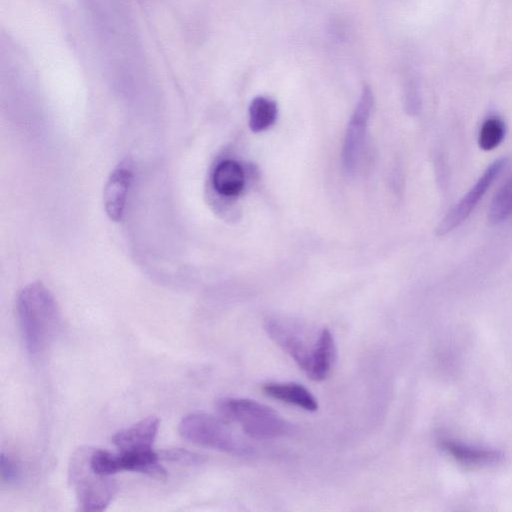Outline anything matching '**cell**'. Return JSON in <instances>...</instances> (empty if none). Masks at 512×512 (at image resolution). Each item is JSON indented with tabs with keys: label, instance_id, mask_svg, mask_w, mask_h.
<instances>
[{
	"label": "cell",
	"instance_id": "obj_1",
	"mask_svg": "<svg viewBox=\"0 0 512 512\" xmlns=\"http://www.w3.org/2000/svg\"><path fill=\"white\" fill-rule=\"evenodd\" d=\"M17 315L27 353L39 358L59 327L60 315L53 296L41 283L30 284L18 296Z\"/></svg>",
	"mask_w": 512,
	"mask_h": 512
},
{
	"label": "cell",
	"instance_id": "obj_2",
	"mask_svg": "<svg viewBox=\"0 0 512 512\" xmlns=\"http://www.w3.org/2000/svg\"><path fill=\"white\" fill-rule=\"evenodd\" d=\"M216 407L224 419L238 423L243 432L253 439H275L291 432L290 423L255 400L226 397L219 399Z\"/></svg>",
	"mask_w": 512,
	"mask_h": 512
},
{
	"label": "cell",
	"instance_id": "obj_3",
	"mask_svg": "<svg viewBox=\"0 0 512 512\" xmlns=\"http://www.w3.org/2000/svg\"><path fill=\"white\" fill-rule=\"evenodd\" d=\"M91 447H80L69 463V482L74 488L82 511L100 512L105 510L117 492V484L111 476L95 472L90 463Z\"/></svg>",
	"mask_w": 512,
	"mask_h": 512
},
{
	"label": "cell",
	"instance_id": "obj_4",
	"mask_svg": "<svg viewBox=\"0 0 512 512\" xmlns=\"http://www.w3.org/2000/svg\"><path fill=\"white\" fill-rule=\"evenodd\" d=\"M178 430L184 439L199 446L237 456H247L253 452L223 420L205 413L185 416Z\"/></svg>",
	"mask_w": 512,
	"mask_h": 512
},
{
	"label": "cell",
	"instance_id": "obj_5",
	"mask_svg": "<svg viewBox=\"0 0 512 512\" xmlns=\"http://www.w3.org/2000/svg\"><path fill=\"white\" fill-rule=\"evenodd\" d=\"M506 158L492 162L467 193L447 212L440 222L437 233L445 235L457 228L476 207L494 180L506 166Z\"/></svg>",
	"mask_w": 512,
	"mask_h": 512
},
{
	"label": "cell",
	"instance_id": "obj_6",
	"mask_svg": "<svg viewBox=\"0 0 512 512\" xmlns=\"http://www.w3.org/2000/svg\"><path fill=\"white\" fill-rule=\"evenodd\" d=\"M439 448L455 462L466 467L494 466L504 459L500 449L468 443L450 436L437 438Z\"/></svg>",
	"mask_w": 512,
	"mask_h": 512
},
{
	"label": "cell",
	"instance_id": "obj_7",
	"mask_svg": "<svg viewBox=\"0 0 512 512\" xmlns=\"http://www.w3.org/2000/svg\"><path fill=\"white\" fill-rule=\"evenodd\" d=\"M264 329L269 337L306 373L315 344L309 347L296 328L280 320H267Z\"/></svg>",
	"mask_w": 512,
	"mask_h": 512
},
{
	"label": "cell",
	"instance_id": "obj_8",
	"mask_svg": "<svg viewBox=\"0 0 512 512\" xmlns=\"http://www.w3.org/2000/svg\"><path fill=\"white\" fill-rule=\"evenodd\" d=\"M372 104V93L369 88H365L348 124L344 142L343 159L345 166L349 169H352L357 162Z\"/></svg>",
	"mask_w": 512,
	"mask_h": 512
},
{
	"label": "cell",
	"instance_id": "obj_9",
	"mask_svg": "<svg viewBox=\"0 0 512 512\" xmlns=\"http://www.w3.org/2000/svg\"><path fill=\"white\" fill-rule=\"evenodd\" d=\"M133 179L130 167L121 164L110 175L104 189V207L108 217L120 221L124 215L127 195Z\"/></svg>",
	"mask_w": 512,
	"mask_h": 512
},
{
	"label": "cell",
	"instance_id": "obj_10",
	"mask_svg": "<svg viewBox=\"0 0 512 512\" xmlns=\"http://www.w3.org/2000/svg\"><path fill=\"white\" fill-rule=\"evenodd\" d=\"M159 423V419L155 416L146 417L132 426L118 431L112 437V443L120 451L152 448Z\"/></svg>",
	"mask_w": 512,
	"mask_h": 512
},
{
	"label": "cell",
	"instance_id": "obj_11",
	"mask_svg": "<svg viewBox=\"0 0 512 512\" xmlns=\"http://www.w3.org/2000/svg\"><path fill=\"white\" fill-rule=\"evenodd\" d=\"M336 357L333 334L327 328L322 329L315 342L307 376L315 381L324 380L330 373Z\"/></svg>",
	"mask_w": 512,
	"mask_h": 512
},
{
	"label": "cell",
	"instance_id": "obj_12",
	"mask_svg": "<svg viewBox=\"0 0 512 512\" xmlns=\"http://www.w3.org/2000/svg\"><path fill=\"white\" fill-rule=\"evenodd\" d=\"M268 397L289 403L306 411H316L318 403L314 395L303 385L294 382H269L262 386Z\"/></svg>",
	"mask_w": 512,
	"mask_h": 512
},
{
	"label": "cell",
	"instance_id": "obj_13",
	"mask_svg": "<svg viewBox=\"0 0 512 512\" xmlns=\"http://www.w3.org/2000/svg\"><path fill=\"white\" fill-rule=\"evenodd\" d=\"M213 186L223 196L239 194L244 186V172L235 161L225 160L218 164L213 173Z\"/></svg>",
	"mask_w": 512,
	"mask_h": 512
},
{
	"label": "cell",
	"instance_id": "obj_14",
	"mask_svg": "<svg viewBox=\"0 0 512 512\" xmlns=\"http://www.w3.org/2000/svg\"><path fill=\"white\" fill-rule=\"evenodd\" d=\"M277 107L275 102L264 97H256L249 108V124L254 132L268 128L276 119Z\"/></svg>",
	"mask_w": 512,
	"mask_h": 512
},
{
	"label": "cell",
	"instance_id": "obj_15",
	"mask_svg": "<svg viewBox=\"0 0 512 512\" xmlns=\"http://www.w3.org/2000/svg\"><path fill=\"white\" fill-rule=\"evenodd\" d=\"M512 216V177H510L494 195L488 219L492 224H499Z\"/></svg>",
	"mask_w": 512,
	"mask_h": 512
},
{
	"label": "cell",
	"instance_id": "obj_16",
	"mask_svg": "<svg viewBox=\"0 0 512 512\" xmlns=\"http://www.w3.org/2000/svg\"><path fill=\"white\" fill-rule=\"evenodd\" d=\"M505 132L506 127L502 119L496 116L487 118L479 130V147L485 151L493 150L503 141Z\"/></svg>",
	"mask_w": 512,
	"mask_h": 512
},
{
	"label": "cell",
	"instance_id": "obj_17",
	"mask_svg": "<svg viewBox=\"0 0 512 512\" xmlns=\"http://www.w3.org/2000/svg\"><path fill=\"white\" fill-rule=\"evenodd\" d=\"M162 460L173 462L181 465H200L206 461V457L196 452H192L183 448H171L162 450L159 453Z\"/></svg>",
	"mask_w": 512,
	"mask_h": 512
},
{
	"label": "cell",
	"instance_id": "obj_18",
	"mask_svg": "<svg viewBox=\"0 0 512 512\" xmlns=\"http://www.w3.org/2000/svg\"><path fill=\"white\" fill-rule=\"evenodd\" d=\"M1 478L7 484H13L21 478L20 465L10 456L2 453L0 460Z\"/></svg>",
	"mask_w": 512,
	"mask_h": 512
}]
</instances>
